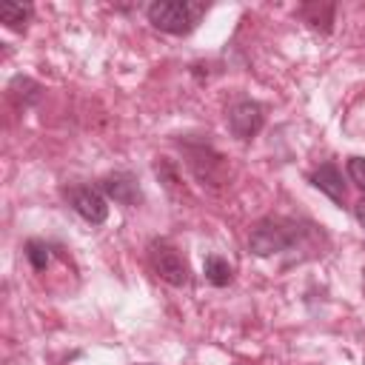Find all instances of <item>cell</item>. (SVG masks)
Instances as JSON below:
<instances>
[{"label": "cell", "mask_w": 365, "mask_h": 365, "mask_svg": "<svg viewBox=\"0 0 365 365\" xmlns=\"http://www.w3.org/2000/svg\"><path fill=\"white\" fill-rule=\"evenodd\" d=\"M205 3L200 0H154L145 14H148V23L165 34H188L200 17L205 14Z\"/></svg>", "instance_id": "obj_1"}, {"label": "cell", "mask_w": 365, "mask_h": 365, "mask_svg": "<svg viewBox=\"0 0 365 365\" xmlns=\"http://www.w3.org/2000/svg\"><path fill=\"white\" fill-rule=\"evenodd\" d=\"M291 242H294V222L279 220V217H265V220H259V222L251 228V234H248V248H251L257 257L279 254V251H285Z\"/></svg>", "instance_id": "obj_2"}, {"label": "cell", "mask_w": 365, "mask_h": 365, "mask_svg": "<svg viewBox=\"0 0 365 365\" xmlns=\"http://www.w3.org/2000/svg\"><path fill=\"white\" fill-rule=\"evenodd\" d=\"M148 262L160 279H165L174 288H182L188 282V265L182 254L168 240H151L148 242Z\"/></svg>", "instance_id": "obj_3"}, {"label": "cell", "mask_w": 365, "mask_h": 365, "mask_svg": "<svg viewBox=\"0 0 365 365\" xmlns=\"http://www.w3.org/2000/svg\"><path fill=\"white\" fill-rule=\"evenodd\" d=\"M66 200H68V205H71L86 222H91V225H100V222H106V217H108V202H106V197H103L97 188H91V185H71V188H66Z\"/></svg>", "instance_id": "obj_4"}, {"label": "cell", "mask_w": 365, "mask_h": 365, "mask_svg": "<svg viewBox=\"0 0 365 365\" xmlns=\"http://www.w3.org/2000/svg\"><path fill=\"white\" fill-rule=\"evenodd\" d=\"M228 128L240 140H251L262 128V106L254 100H240L228 111Z\"/></svg>", "instance_id": "obj_5"}, {"label": "cell", "mask_w": 365, "mask_h": 365, "mask_svg": "<svg viewBox=\"0 0 365 365\" xmlns=\"http://www.w3.org/2000/svg\"><path fill=\"white\" fill-rule=\"evenodd\" d=\"M100 188H103L111 200H117V202H123V205H134V202L140 200V185H137V180H134L131 174H108V177L100 182Z\"/></svg>", "instance_id": "obj_6"}, {"label": "cell", "mask_w": 365, "mask_h": 365, "mask_svg": "<svg viewBox=\"0 0 365 365\" xmlns=\"http://www.w3.org/2000/svg\"><path fill=\"white\" fill-rule=\"evenodd\" d=\"M311 182L322 191V194H328L334 202H342L345 200V185H342V174H339V168L334 165V163H322L314 174H311Z\"/></svg>", "instance_id": "obj_7"}, {"label": "cell", "mask_w": 365, "mask_h": 365, "mask_svg": "<svg viewBox=\"0 0 365 365\" xmlns=\"http://www.w3.org/2000/svg\"><path fill=\"white\" fill-rule=\"evenodd\" d=\"M202 274H205V279H208L211 285H217V288H225V285L234 279V268H231L228 259H222L220 254L205 257V262H202Z\"/></svg>", "instance_id": "obj_8"}, {"label": "cell", "mask_w": 365, "mask_h": 365, "mask_svg": "<svg viewBox=\"0 0 365 365\" xmlns=\"http://www.w3.org/2000/svg\"><path fill=\"white\" fill-rule=\"evenodd\" d=\"M29 17H31V6H29V3H3V6H0V20H3L9 29L26 26Z\"/></svg>", "instance_id": "obj_9"}, {"label": "cell", "mask_w": 365, "mask_h": 365, "mask_svg": "<svg viewBox=\"0 0 365 365\" xmlns=\"http://www.w3.org/2000/svg\"><path fill=\"white\" fill-rule=\"evenodd\" d=\"M26 259L31 262L34 271H46L48 262H51V248L46 242H40V240H29L26 242Z\"/></svg>", "instance_id": "obj_10"}, {"label": "cell", "mask_w": 365, "mask_h": 365, "mask_svg": "<svg viewBox=\"0 0 365 365\" xmlns=\"http://www.w3.org/2000/svg\"><path fill=\"white\" fill-rule=\"evenodd\" d=\"M348 177L354 185H359L365 191V157H351L348 160Z\"/></svg>", "instance_id": "obj_11"}, {"label": "cell", "mask_w": 365, "mask_h": 365, "mask_svg": "<svg viewBox=\"0 0 365 365\" xmlns=\"http://www.w3.org/2000/svg\"><path fill=\"white\" fill-rule=\"evenodd\" d=\"M354 217H356V222L365 228V197H362V200L354 205Z\"/></svg>", "instance_id": "obj_12"}, {"label": "cell", "mask_w": 365, "mask_h": 365, "mask_svg": "<svg viewBox=\"0 0 365 365\" xmlns=\"http://www.w3.org/2000/svg\"><path fill=\"white\" fill-rule=\"evenodd\" d=\"M143 365H151V362H143Z\"/></svg>", "instance_id": "obj_13"}]
</instances>
